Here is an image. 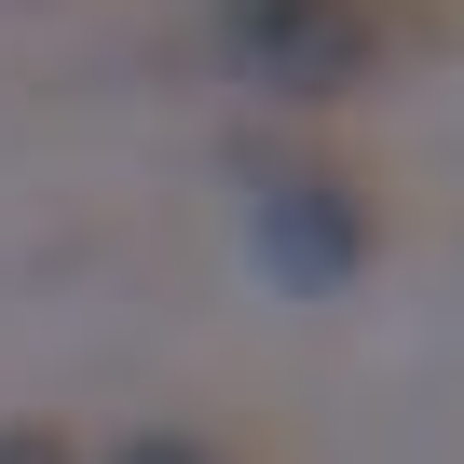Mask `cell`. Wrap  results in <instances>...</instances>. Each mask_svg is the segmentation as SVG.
Listing matches in <instances>:
<instances>
[{
  "mask_svg": "<svg viewBox=\"0 0 464 464\" xmlns=\"http://www.w3.org/2000/svg\"><path fill=\"white\" fill-rule=\"evenodd\" d=\"M205 42L246 69L260 96L328 110V96H369L410 42H437V0H218Z\"/></svg>",
  "mask_w": 464,
  "mask_h": 464,
  "instance_id": "6da1fadb",
  "label": "cell"
},
{
  "mask_svg": "<svg viewBox=\"0 0 464 464\" xmlns=\"http://www.w3.org/2000/svg\"><path fill=\"white\" fill-rule=\"evenodd\" d=\"M246 246H260V274L287 287V301H328V287H355L369 274V246H382V205H369V178L355 164H314V150H260L246 164Z\"/></svg>",
  "mask_w": 464,
  "mask_h": 464,
  "instance_id": "7a4b0ae2",
  "label": "cell"
},
{
  "mask_svg": "<svg viewBox=\"0 0 464 464\" xmlns=\"http://www.w3.org/2000/svg\"><path fill=\"white\" fill-rule=\"evenodd\" d=\"M0 464H82V450H69L55 423H0Z\"/></svg>",
  "mask_w": 464,
  "mask_h": 464,
  "instance_id": "3957f363",
  "label": "cell"
},
{
  "mask_svg": "<svg viewBox=\"0 0 464 464\" xmlns=\"http://www.w3.org/2000/svg\"><path fill=\"white\" fill-rule=\"evenodd\" d=\"M110 464H218V450H205V437H123Z\"/></svg>",
  "mask_w": 464,
  "mask_h": 464,
  "instance_id": "277c9868",
  "label": "cell"
}]
</instances>
